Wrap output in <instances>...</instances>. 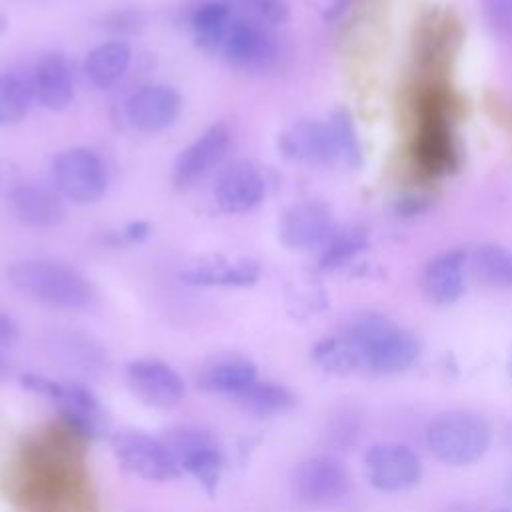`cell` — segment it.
I'll return each instance as SVG.
<instances>
[{
	"mask_svg": "<svg viewBox=\"0 0 512 512\" xmlns=\"http://www.w3.org/2000/svg\"><path fill=\"white\" fill-rule=\"evenodd\" d=\"M8 284L20 294L64 310L88 308L94 300L90 280L74 266L54 258H24L6 268Z\"/></svg>",
	"mask_w": 512,
	"mask_h": 512,
	"instance_id": "cell-1",
	"label": "cell"
},
{
	"mask_svg": "<svg viewBox=\"0 0 512 512\" xmlns=\"http://www.w3.org/2000/svg\"><path fill=\"white\" fill-rule=\"evenodd\" d=\"M344 334L360 356V368L370 374L408 370L420 356L418 338L376 312H364L352 318Z\"/></svg>",
	"mask_w": 512,
	"mask_h": 512,
	"instance_id": "cell-2",
	"label": "cell"
},
{
	"mask_svg": "<svg viewBox=\"0 0 512 512\" xmlns=\"http://www.w3.org/2000/svg\"><path fill=\"white\" fill-rule=\"evenodd\" d=\"M488 422L470 410L438 414L426 428V444L432 454L450 466H466L480 460L490 446Z\"/></svg>",
	"mask_w": 512,
	"mask_h": 512,
	"instance_id": "cell-3",
	"label": "cell"
},
{
	"mask_svg": "<svg viewBox=\"0 0 512 512\" xmlns=\"http://www.w3.org/2000/svg\"><path fill=\"white\" fill-rule=\"evenodd\" d=\"M52 186L72 204L88 206L98 202L110 184L108 168L102 156L88 146H70L60 150L50 164Z\"/></svg>",
	"mask_w": 512,
	"mask_h": 512,
	"instance_id": "cell-4",
	"label": "cell"
},
{
	"mask_svg": "<svg viewBox=\"0 0 512 512\" xmlns=\"http://www.w3.org/2000/svg\"><path fill=\"white\" fill-rule=\"evenodd\" d=\"M414 154L422 170L430 174L448 172L458 164L448 122V100L438 90H430L420 100V126Z\"/></svg>",
	"mask_w": 512,
	"mask_h": 512,
	"instance_id": "cell-5",
	"label": "cell"
},
{
	"mask_svg": "<svg viewBox=\"0 0 512 512\" xmlns=\"http://www.w3.org/2000/svg\"><path fill=\"white\" fill-rule=\"evenodd\" d=\"M0 192L10 202L16 220L28 228H56L66 218V200L54 186L24 180L12 168L2 172Z\"/></svg>",
	"mask_w": 512,
	"mask_h": 512,
	"instance_id": "cell-6",
	"label": "cell"
},
{
	"mask_svg": "<svg viewBox=\"0 0 512 512\" xmlns=\"http://www.w3.org/2000/svg\"><path fill=\"white\" fill-rule=\"evenodd\" d=\"M220 54L234 68L262 72L278 62L280 42L262 20L254 16H234Z\"/></svg>",
	"mask_w": 512,
	"mask_h": 512,
	"instance_id": "cell-7",
	"label": "cell"
},
{
	"mask_svg": "<svg viewBox=\"0 0 512 512\" xmlns=\"http://www.w3.org/2000/svg\"><path fill=\"white\" fill-rule=\"evenodd\" d=\"M110 444L120 466L140 478L166 482L182 474L180 464L162 438L138 430H122L112 436Z\"/></svg>",
	"mask_w": 512,
	"mask_h": 512,
	"instance_id": "cell-8",
	"label": "cell"
},
{
	"mask_svg": "<svg viewBox=\"0 0 512 512\" xmlns=\"http://www.w3.org/2000/svg\"><path fill=\"white\" fill-rule=\"evenodd\" d=\"M162 440L182 472L192 474L208 494H214L222 470V454L214 436L200 428L180 426L168 430Z\"/></svg>",
	"mask_w": 512,
	"mask_h": 512,
	"instance_id": "cell-9",
	"label": "cell"
},
{
	"mask_svg": "<svg viewBox=\"0 0 512 512\" xmlns=\"http://www.w3.org/2000/svg\"><path fill=\"white\" fill-rule=\"evenodd\" d=\"M232 146V130L224 122L208 126L198 134L174 160L172 182L180 190H188L198 184L206 174L218 168Z\"/></svg>",
	"mask_w": 512,
	"mask_h": 512,
	"instance_id": "cell-10",
	"label": "cell"
},
{
	"mask_svg": "<svg viewBox=\"0 0 512 512\" xmlns=\"http://www.w3.org/2000/svg\"><path fill=\"white\" fill-rule=\"evenodd\" d=\"M336 230L332 210L318 200L288 206L278 222V238L290 250L324 248Z\"/></svg>",
	"mask_w": 512,
	"mask_h": 512,
	"instance_id": "cell-11",
	"label": "cell"
},
{
	"mask_svg": "<svg viewBox=\"0 0 512 512\" xmlns=\"http://www.w3.org/2000/svg\"><path fill=\"white\" fill-rule=\"evenodd\" d=\"M370 484L382 492H402L418 484L422 464L418 454L400 442H378L364 454Z\"/></svg>",
	"mask_w": 512,
	"mask_h": 512,
	"instance_id": "cell-12",
	"label": "cell"
},
{
	"mask_svg": "<svg viewBox=\"0 0 512 512\" xmlns=\"http://www.w3.org/2000/svg\"><path fill=\"white\" fill-rule=\"evenodd\" d=\"M182 112V96L168 84H146L122 102L124 120L140 132H162L176 124Z\"/></svg>",
	"mask_w": 512,
	"mask_h": 512,
	"instance_id": "cell-13",
	"label": "cell"
},
{
	"mask_svg": "<svg viewBox=\"0 0 512 512\" xmlns=\"http://www.w3.org/2000/svg\"><path fill=\"white\" fill-rule=\"evenodd\" d=\"M278 150L286 160L300 164L330 166L342 160L328 122L300 120L278 134Z\"/></svg>",
	"mask_w": 512,
	"mask_h": 512,
	"instance_id": "cell-14",
	"label": "cell"
},
{
	"mask_svg": "<svg viewBox=\"0 0 512 512\" xmlns=\"http://www.w3.org/2000/svg\"><path fill=\"white\" fill-rule=\"evenodd\" d=\"M266 178L252 162L238 160L222 168L214 184V202L226 214H246L266 198Z\"/></svg>",
	"mask_w": 512,
	"mask_h": 512,
	"instance_id": "cell-15",
	"label": "cell"
},
{
	"mask_svg": "<svg viewBox=\"0 0 512 512\" xmlns=\"http://www.w3.org/2000/svg\"><path fill=\"white\" fill-rule=\"evenodd\" d=\"M350 478L342 462L332 456H314L294 472V490L300 500L314 506H330L348 492Z\"/></svg>",
	"mask_w": 512,
	"mask_h": 512,
	"instance_id": "cell-16",
	"label": "cell"
},
{
	"mask_svg": "<svg viewBox=\"0 0 512 512\" xmlns=\"http://www.w3.org/2000/svg\"><path fill=\"white\" fill-rule=\"evenodd\" d=\"M34 102L50 112L68 108L74 100V70L66 54L44 52L28 76Z\"/></svg>",
	"mask_w": 512,
	"mask_h": 512,
	"instance_id": "cell-17",
	"label": "cell"
},
{
	"mask_svg": "<svg viewBox=\"0 0 512 512\" xmlns=\"http://www.w3.org/2000/svg\"><path fill=\"white\" fill-rule=\"evenodd\" d=\"M128 382L146 404L158 408L176 406L184 396V382L180 374L160 360L142 358L130 362Z\"/></svg>",
	"mask_w": 512,
	"mask_h": 512,
	"instance_id": "cell-18",
	"label": "cell"
},
{
	"mask_svg": "<svg viewBox=\"0 0 512 512\" xmlns=\"http://www.w3.org/2000/svg\"><path fill=\"white\" fill-rule=\"evenodd\" d=\"M464 250H446L428 260L422 274V288L430 302L448 306L464 294Z\"/></svg>",
	"mask_w": 512,
	"mask_h": 512,
	"instance_id": "cell-19",
	"label": "cell"
},
{
	"mask_svg": "<svg viewBox=\"0 0 512 512\" xmlns=\"http://www.w3.org/2000/svg\"><path fill=\"white\" fill-rule=\"evenodd\" d=\"M260 278V264L252 258L228 260L222 256L202 260L182 272V280L194 286L248 288Z\"/></svg>",
	"mask_w": 512,
	"mask_h": 512,
	"instance_id": "cell-20",
	"label": "cell"
},
{
	"mask_svg": "<svg viewBox=\"0 0 512 512\" xmlns=\"http://www.w3.org/2000/svg\"><path fill=\"white\" fill-rule=\"evenodd\" d=\"M132 64V48L126 40L112 38L94 46L82 64L86 80L96 90L114 88L128 72Z\"/></svg>",
	"mask_w": 512,
	"mask_h": 512,
	"instance_id": "cell-21",
	"label": "cell"
},
{
	"mask_svg": "<svg viewBox=\"0 0 512 512\" xmlns=\"http://www.w3.org/2000/svg\"><path fill=\"white\" fill-rule=\"evenodd\" d=\"M234 16V8L228 0L196 2L188 12V24L194 36V44L208 54H220Z\"/></svg>",
	"mask_w": 512,
	"mask_h": 512,
	"instance_id": "cell-22",
	"label": "cell"
},
{
	"mask_svg": "<svg viewBox=\"0 0 512 512\" xmlns=\"http://www.w3.org/2000/svg\"><path fill=\"white\" fill-rule=\"evenodd\" d=\"M232 396L242 410L256 416H276L294 404L292 392L278 382L256 380Z\"/></svg>",
	"mask_w": 512,
	"mask_h": 512,
	"instance_id": "cell-23",
	"label": "cell"
},
{
	"mask_svg": "<svg viewBox=\"0 0 512 512\" xmlns=\"http://www.w3.org/2000/svg\"><path fill=\"white\" fill-rule=\"evenodd\" d=\"M256 380H258V370L252 362L242 358H232V360L214 362L208 368H204L198 378V384L210 392L236 394Z\"/></svg>",
	"mask_w": 512,
	"mask_h": 512,
	"instance_id": "cell-24",
	"label": "cell"
},
{
	"mask_svg": "<svg viewBox=\"0 0 512 512\" xmlns=\"http://www.w3.org/2000/svg\"><path fill=\"white\" fill-rule=\"evenodd\" d=\"M34 102L28 76L16 72H0V126L20 124Z\"/></svg>",
	"mask_w": 512,
	"mask_h": 512,
	"instance_id": "cell-25",
	"label": "cell"
},
{
	"mask_svg": "<svg viewBox=\"0 0 512 512\" xmlns=\"http://www.w3.org/2000/svg\"><path fill=\"white\" fill-rule=\"evenodd\" d=\"M368 246V232L362 226L336 230L318 256V270L330 272L350 264Z\"/></svg>",
	"mask_w": 512,
	"mask_h": 512,
	"instance_id": "cell-26",
	"label": "cell"
},
{
	"mask_svg": "<svg viewBox=\"0 0 512 512\" xmlns=\"http://www.w3.org/2000/svg\"><path fill=\"white\" fill-rule=\"evenodd\" d=\"M472 270L484 284L512 288V252L504 246H478L472 254Z\"/></svg>",
	"mask_w": 512,
	"mask_h": 512,
	"instance_id": "cell-27",
	"label": "cell"
},
{
	"mask_svg": "<svg viewBox=\"0 0 512 512\" xmlns=\"http://www.w3.org/2000/svg\"><path fill=\"white\" fill-rule=\"evenodd\" d=\"M312 358L324 372L330 374H350L352 370L360 368V356L344 332L316 342L312 348Z\"/></svg>",
	"mask_w": 512,
	"mask_h": 512,
	"instance_id": "cell-28",
	"label": "cell"
},
{
	"mask_svg": "<svg viewBox=\"0 0 512 512\" xmlns=\"http://www.w3.org/2000/svg\"><path fill=\"white\" fill-rule=\"evenodd\" d=\"M362 426H364L362 412L354 404L340 406L336 408V412L328 422V428H326L328 442L340 450H348L358 442L362 434Z\"/></svg>",
	"mask_w": 512,
	"mask_h": 512,
	"instance_id": "cell-29",
	"label": "cell"
},
{
	"mask_svg": "<svg viewBox=\"0 0 512 512\" xmlns=\"http://www.w3.org/2000/svg\"><path fill=\"white\" fill-rule=\"evenodd\" d=\"M328 124L334 132L342 160L350 166H360L362 164V146H360V138H358L352 114L346 108H336L332 112Z\"/></svg>",
	"mask_w": 512,
	"mask_h": 512,
	"instance_id": "cell-30",
	"label": "cell"
},
{
	"mask_svg": "<svg viewBox=\"0 0 512 512\" xmlns=\"http://www.w3.org/2000/svg\"><path fill=\"white\" fill-rule=\"evenodd\" d=\"M98 26L112 34L114 38H124V36H132L138 34L144 26H146V14L140 8H116L112 12H106L100 20Z\"/></svg>",
	"mask_w": 512,
	"mask_h": 512,
	"instance_id": "cell-31",
	"label": "cell"
},
{
	"mask_svg": "<svg viewBox=\"0 0 512 512\" xmlns=\"http://www.w3.org/2000/svg\"><path fill=\"white\" fill-rule=\"evenodd\" d=\"M482 14L488 28L500 36H512V0H484Z\"/></svg>",
	"mask_w": 512,
	"mask_h": 512,
	"instance_id": "cell-32",
	"label": "cell"
},
{
	"mask_svg": "<svg viewBox=\"0 0 512 512\" xmlns=\"http://www.w3.org/2000/svg\"><path fill=\"white\" fill-rule=\"evenodd\" d=\"M246 6L254 18L268 26L284 24L290 18V6L286 0H250Z\"/></svg>",
	"mask_w": 512,
	"mask_h": 512,
	"instance_id": "cell-33",
	"label": "cell"
},
{
	"mask_svg": "<svg viewBox=\"0 0 512 512\" xmlns=\"http://www.w3.org/2000/svg\"><path fill=\"white\" fill-rule=\"evenodd\" d=\"M434 200L426 194H404L394 202V214L400 218H412L428 212Z\"/></svg>",
	"mask_w": 512,
	"mask_h": 512,
	"instance_id": "cell-34",
	"label": "cell"
},
{
	"mask_svg": "<svg viewBox=\"0 0 512 512\" xmlns=\"http://www.w3.org/2000/svg\"><path fill=\"white\" fill-rule=\"evenodd\" d=\"M20 382L24 388H28L30 392L34 394H40L44 398H50V400H58L60 394H62V382H56V380H50L46 376H38V374H22L20 376Z\"/></svg>",
	"mask_w": 512,
	"mask_h": 512,
	"instance_id": "cell-35",
	"label": "cell"
},
{
	"mask_svg": "<svg viewBox=\"0 0 512 512\" xmlns=\"http://www.w3.org/2000/svg\"><path fill=\"white\" fill-rule=\"evenodd\" d=\"M150 234H152V224L148 220H132L122 230H118V238L122 246L142 244L150 238Z\"/></svg>",
	"mask_w": 512,
	"mask_h": 512,
	"instance_id": "cell-36",
	"label": "cell"
},
{
	"mask_svg": "<svg viewBox=\"0 0 512 512\" xmlns=\"http://www.w3.org/2000/svg\"><path fill=\"white\" fill-rule=\"evenodd\" d=\"M18 334H20V330H18V324L14 322V318L0 312V346L16 342Z\"/></svg>",
	"mask_w": 512,
	"mask_h": 512,
	"instance_id": "cell-37",
	"label": "cell"
},
{
	"mask_svg": "<svg viewBox=\"0 0 512 512\" xmlns=\"http://www.w3.org/2000/svg\"><path fill=\"white\" fill-rule=\"evenodd\" d=\"M350 6H352V0H332L330 6H328L326 12H324V20H326V22H336V20H340V18L348 12Z\"/></svg>",
	"mask_w": 512,
	"mask_h": 512,
	"instance_id": "cell-38",
	"label": "cell"
},
{
	"mask_svg": "<svg viewBox=\"0 0 512 512\" xmlns=\"http://www.w3.org/2000/svg\"><path fill=\"white\" fill-rule=\"evenodd\" d=\"M504 442L508 444V448H512V422L504 428Z\"/></svg>",
	"mask_w": 512,
	"mask_h": 512,
	"instance_id": "cell-39",
	"label": "cell"
},
{
	"mask_svg": "<svg viewBox=\"0 0 512 512\" xmlns=\"http://www.w3.org/2000/svg\"><path fill=\"white\" fill-rule=\"evenodd\" d=\"M6 30H8V18H6V14L0 10V36H2Z\"/></svg>",
	"mask_w": 512,
	"mask_h": 512,
	"instance_id": "cell-40",
	"label": "cell"
},
{
	"mask_svg": "<svg viewBox=\"0 0 512 512\" xmlns=\"http://www.w3.org/2000/svg\"><path fill=\"white\" fill-rule=\"evenodd\" d=\"M506 492L512 496V472H510L508 478H506Z\"/></svg>",
	"mask_w": 512,
	"mask_h": 512,
	"instance_id": "cell-41",
	"label": "cell"
},
{
	"mask_svg": "<svg viewBox=\"0 0 512 512\" xmlns=\"http://www.w3.org/2000/svg\"><path fill=\"white\" fill-rule=\"evenodd\" d=\"M492 512H512V508H506V506H504V508H496V510H492Z\"/></svg>",
	"mask_w": 512,
	"mask_h": 512,
	"instance_id": "cell-42",
	"label": "cell"
},
{
	"mask_svg": "<svg viewBox=\"0 0 512 512\" xmlns=\"http://www.w3.org/2000/svg\"><path fill=\"white\" fill-rule=\"evenodd\" d=\"M240 2H242V4H244V6H246V4H248V2H250V0H240Z\"/></svg>",
	"mask_w": 512,
	"mask_h": 512,
	"instance_id": "cell-43",
	"label": "cell"
},
{
	"mask_svg": "<svg viewBox=\"0 0 512 512\" xmlns=\"http://www.w3.org/2000/svg\"><path fill=\"white\" fill-rule=\"evenodd\" d=\"M0 372H2V362H0Z\"/></svg>",
	"mask_w": 512,
	"mask_h": 512,
	"instance_id": "cell-44",
	"label": "cell"
},
{
	"mask_svg": "<svg viewBox=\"0 0 512 512\" xmlns=\"http://www.w3.org/2000/svg\"><path fill=\"white\" fill-rule=\"evenodd\" d=\"M510 370H512V362H510Z\"/></svg>",
	"mask_w": 512,
	"mask_h": 512,
	"instance_id": "cell-45",
	"label": "cell"
}]
</instances>
